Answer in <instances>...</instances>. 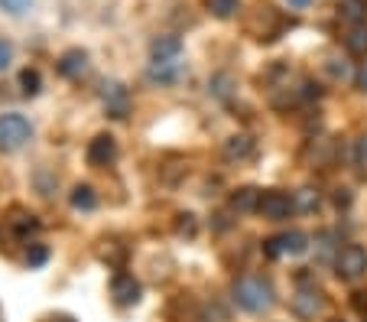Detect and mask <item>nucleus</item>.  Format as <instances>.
Returning a JSON list of instances; mask_svg holds the SVG:
<instances>
[{
    "instance_id": "5",
    "label": "nucleus",
    "mask_w": 367,
    "mask_h": 322,
    "mask_svg": "<svg viewBox=\"0 0 367 322\" xmlns=\"http://www.w3.org/2000/svg\"><path fill=\"white\" fill-rule=\"evenodd\" d=\"M111 296L117 306H133L140 303V284L133 274H114L111 280Z\"/></svg>"
},
{
    "instance_id": "23",
    "label": "nucleus",
    "mask_w": 367,
    "mask_h": 322,
    "mask_svg": "<svg viewBox=\"0 0 367 322\" xmlns=\"http://www.w3.org/2000/svg\"><path fill=\"white\" fill-rule=\"evenodd\" d=\"M211 95H218V98H227L231 95V75H215L211 78Z\"/></svg>"
},
{
    "instance_id": "18",
    "label": "nucleus",
    "mask_w": 367,
    "mask_h": 322,
    "mask_svg": "<svg viewBox=\"0 0 367 322\" xmlns=\"http://www.w3.org/2000/svg\"><path fill=\"white\" fill-rule=\"evenodd\" d=\"M208 10H211L218 20H231L237 10H241V0H208Z\"/></svg>"
},
{
    "instance_id": "21",
    "label": "nucleus",
    "mask_w": 367,
    "mask_h": 322,
    "mask_svg": "<svg viewBox=\"0 0 367 322\" xmlns=\"http://www.w3.org/2000/svg\"><path fill=\"white\" fill-rule=\"evenodd\" d=\"M46 257H49L46 244H29V251H27V264L29 267H43L46 264Z\"/></svg>"
},
{
    "instance_id": "10",
    "label": "nucleus",
    "mask_w": 367,
    "mask_h": 322,
    "mask_svg": "<svg viewBox=\"0 0 367 322\" xmlns=\"http://www.w3.org/2000/svg\"><path fill=\"white\" fill-rule=\"evenodd\" d=\"M292 309L302 316V319H312V316L322 309V293L319 290H299L292 296Z\"/></svg>"
},
{
    "instance_id": "26",
    "label": "nucleus",
    "mask_w": 367,
    "mask_h": 322,
    "mask_svg": "<svg viewBox=\"0 0 367 322\" xmlns=\"http://www.w3.org/2000/svg\"><path fill=\"white\" fill-rule=\"evenodd\" d=\"M354 163H358L361 170H367V137H361V140L354 143Z\"/></svg>"
},
{
    "instance_id": "17",
    "label": "nucleus",
    "mask_w": 367,
    "mask_h": 322,
    "mask_svg": "<svg viewBox=\"0 0 367 322\" xmlns=\"http://www.w3.org/2000/svg\"><path fill=\"white\" fill-rule=\"evenodd\" d=\"M20 88H23V95H27V98L39 95V88H43V75H39L36 68H23V72H20Z\"/></svg>"
},
{
    "instance_id": "20",
    "label": "nucleus",
    "mask_w": 367,
    "mask_h": 322,
    "mask_svg": "<svg viewBox=\"0 0 367 322\" xmlns=\"http://www.w3.org/2000/svg\"><path fill=\"white\" fill-rule=\"evenodd\" d=\"M367 13V0H345V7H341V17L351 20L354 27L361 23V17Z\"/></svg>"
},
{
    "instance_id": "24",
    "label": "nucleus",
    "mask_w": 367,
    "mask_h": 322,
    "mask_svg": "<svg viewBox=\"0 0 367 322\" xmlns=\"http://www.w3.org/2000/svg\"><path fill=\"white\" fill-rule=\"evenodd\" d=\"M10 62H13V43L0 39V72H7Z\"/></svg>"
},
{
    "instance_id": "3",
    "label": "nucleus",
    "mask_w": 367,
    "mask_h": 322,
    "mask_svg": "<svg viewBox=\"0 0 367 322\" xmlns=\"http://www.w3.org/2000/svg\"><path fill=\"white\" fill-rule=\"evenodd\" d=\"M335 274L341 280H358L367 274V251L361 244H345L335 254Z\"/></svg>"
},
{
    "instance_id": "11",
    "label": "nucleus",
    "mask_w": 367,
    "mask_h": 322,
    "mask_svg": "<svg viewBox=\"0 0 367 322\" xmlns=\"http://www.w3.org/2000/svg\"><path fill=\"white\" fill-rule=\"evenodd\" d=\"M280 241V251L283 254H292V257H299L309 251V237L302 235V231H286V235L276 237Z\"/></svg>"
},
{
    "instance_id": "28",
    "label": "nucleus",
    "mask_w": 367,
    "mask_h": 322,
    "mask_svg": "<svg viewBox=\"0 0 367 322\" xmlns=\"http://www.w3.org/2000/svg\"><path fill=\"white\" fill-rule=\"evenodd\" d=\"M354 82H358V88H361V92H367V66H361V68H358V75H354Z\"/></svg>"
},
{
    "instance_id": "30",
    "label": "nucleus",
    "mask_w": 367,
    "mask_h": 322,
    "mask_svg": "<svg viewBox=\"0 0 367 322\" xmlns=\"http://www.w3.org/2000/svg\"><path fill=\"white\" fill-rule=\"evenodd\" d=\"M46 322H75L72 316H52V319H46Z\"/></svg>"
},
{
    "instance_id": "12",
    "label": "nucleus",
    "mask_w": 367,
    "mask_h": 322,
    "mask_svg": "<svg viewBox=\"0 0 367 322\" xmlns=\"http://www.w3.org/2000/svg\"><path fill=\"white\" fill-rule=\"evenodd\" d=\"M257 205H260V189H254V186H244V189H237L231 196V209L234 212H257Z\"/></svg>"
},
{
    "instance_id": "29",
    "label": "nucleus",
    "mask_w": 367,
    "mask_h": 322,
    "mask_svg": "<svg viewBox=\"0 0 367 322\" xmlns=\"http://www.w3.org/2000/svg\"><path fill=\"white\" fill-rule=\"evenodd\" d=\"M309 3H312V0H290V7H296V10H306Z\"/></svg>"
},
{
    "instance_id": "1",
    "label": "nucleus",
    "mask_w": 367,
    "mask_h": 322,
    "mask_svg": "<svg viewBox=\"0 0 367 322\" xmlns=\"http://www.w3.org/2000/svg\"><path fill=\"white\" fill-rule=\"evenodd\" d=\"M234 303L244 313H267L276 303V293L264 277H241L234 284Z\"/></svg>"
},
{
    "instance_id": "22",
    "label": "nucleus",
    "mask_w": 367,
    "mask_h": 322,
    "mask_svg": "<svg viewBox=\"0 0 367 322\" xmlns=\"http://www.w3.org/2000/svg\"><path fill=\"white\" fill-rule=\"evenodd\" d=\"M33 7V0H0V10H7L10 17H20V13H27Z\"/></svg>"
},
{
    "instance_id": "13",
    "label": "nucleus",
    "mask_w": 367,
    "mask_h": 322,
    "mask_svg": "<svg viewBox=\"0 0 367 322\" xmlns=\"http://www.w3.org/2000/svg\"><path fill=\"white\" fill-rule=\"evenodd\" d=\"M250 153H254V140L244 137V133H237V137H231V140L225 143V156H227V160H247Z\"/></svg>"
},
{
    "instance_id": "25",
    "label": "nucleus",
    "mask_w": 367,
    "mask_h": 322,
    "mask_svg": "<svg viewBox=\"0 0 367 322\" xmlns=\"http://www.w3.org/2000/svg\"><path fill=\"white\" fill-rule=\"evenodd\" d=\"M176 231L179 235H195V215H179V221H176Z\"/></svg>"
},
{
    "instance_id": "7",
    "label": "nucleus",
    "mask_w": 367,
    "mask_h": 322,
    "mask_svg": "<svg viewBox=\"0 0 367 322\" xmlns=\"http://www.w3.org/2000/svg\"><path fill=\"white\" fill-rule=\"evenodd\" d=\"M182 72H186V66L182 62H176V59H170V62H153L150 66V82H160V85H172V82H179Z\"/></svg>"
},
{
    "instance_id": "2",
    "label": "nucleus",
    "mask_w": 367,
    "mask_h": 322,
    "mask_svg": "<svg viewBox=\"0 0 367 322\" xmlns=\"http://www.w3.org/2000/svg\"><path fill=\"white\" fill-rule=\"evenodd\" d=\"M29 137H33V124L29 117L17 111L0 114V150L3 153H17L20 147H27Z\"/></svg>"
},
{
    "instance_id": "27",
    "label": "nucleus",
    "mask_w": 367,
    "mask_h": 322,
    "mask_svg": "<svg viewBox=\"0 0 367 322\" xmlns=\"http://www.w3.org/2000/svg\"><path fill=\"white\" fill-rule=\"evenodd\" d=\"M264 254L270 257V261L283 254V251H280V241H276V237H270V241H264Z\"/></svg>"
},
{
    "instance_id": "8",
    "label": "nucleus",
    "mask_w": 367,
    "mask_h": 322,
    "mask_svg": "<svg viewBox=\"0 0 367 322\" xmlns=\"http://www.w3.org/2000/svg\"><path fill=\"white\" fill-rule=\"evenodd\" d=\"M150 52L156 62H170V59H176L182 52V39L172 36V33H166V36H156L150 43Z\"/></svg>"
},
{
    "instance_id": "19",
    "label": "nucleus",
    "mask_w": 367,
    "mask_h": 322,
    "mask_svg": "<svg viewBox=\"0 0 367 322\" xmlns=\"http://www.w3.org/2000/svg\"><path fill=\"white\" fill-rule=\"evenodd\" d=\"M296 212H315L319 209V192L315 189H299L296 192V199H292Z\"/></svg>"
},
{
    "instance_id": "9",
    "label": "nucleus",
    "mask_w": 367,
    "mask_h": 322,
    "mask_svg": "<svg viewBox=\"0 0 367 322\" xmlns=\"http://www.w3.org/2000/svg\"><path fill=\"white\" fill-rule=\"evenodd\" d=\"M85 68H88L85 49H68V52H62V59H59V72H62L66 78H78Z\"/></svg>"
},
{
    "instance_id": "15",
    "label": "nucleus",
    "mask_w": 367,
    "mask_h": 322,
    "mask_svg": "<svg viewBox=\"0 0 367 322\" xmlns=\"http://www.w3.org/2000/svg\"><path fill=\"white\" fill-rule=\"evenodd\" d=\"M68 202H72V209H78V212H91L94 205H98V196H94L91 186H75L72 196H68Z\"/></svg>"
},
{
    "instance_id": "16",
    "label": "nucleus",
    "mask_w": 367,
    "mask_h": 322,
    "mask_svg": "<svg viewBox=\"0 0 367 322\" xmlns=\"http://www.w3.org/2000/svg\"><path fill=\"white\" fill-rule=\"evenodd\" d=\"M107 92H104V101H107V108L114 111V117H123V105H127V92H123V85H117V82H111V85H104Z\"/></svg>"
},
{
    "instance_id": "31",
    "label": "nucleus",
    "mask_w": 367,
    "mask_h": 322,
    "mask_svg": "<svg viewBox=\"0 0 367 322\" xmlns=\"http://www.w3.org/2000/svg\"><path fill=\"white\" fill-rule=\"evenodd\" d=\"M338 322H341V319H338Z\"/></svg>"
},
{
    "instance_id": "6",
    "label": "nucleus",
    "mask_w": 367,
    "mask_h": 322,
    "mask_svg": "<svg viewBox=\"0 0 367 322\" xmlns=\"http://www.w3.org/2000/svg\"><path fill=\"white\" fill-rule=\"evenodd\" d=\"M85 156L91 166H107V163H114V156H117V140H114L111 133H98V137L88 143Z\"/></svg>"
},
{
    "instance_id": "14",
    "label": "nucleus",
    "mask_w": 367,
    "mask_h": 322,
    "mask_svg": "<svg viewBox=\"0 0 367 322\" xmlns=\"http://www.w3.org/2000/svg\"><path fill=\"white\" fill-rule=\"evenodd\" d=\"M345 46H348L351 56H367V23L351 27V33L345 36Z\"/></svg>"
},
{
    "instance_id": "4",
    "label": "nucleus",
    "mask_w": 367,
    "mask_h": 322,
    "mask_svg": "<svg viewBox=\"0 0 367 322\" xmlns=\"http://www.w3.org/2000/svg\"><path fill=\"white\" fill-rule=\"evenodd\" d=\"M257 212H260L264 218H270V221H280V218H290L292 212H296V205H292V196H286V192L267 189V192H260V205H257Z\"/></svg>"
}]
</instances>
